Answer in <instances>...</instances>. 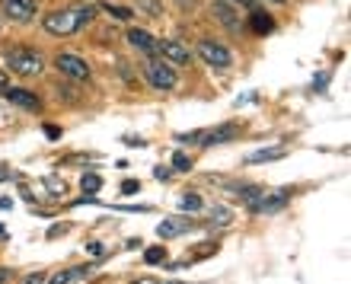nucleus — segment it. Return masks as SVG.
Wrapping results in <instances>:
<instances>
[{
  "instance_id": "nucleus-15",
  "label": "nucleus",
  "mask_w": 351,
  "mask_h": 284,
  "mask_svg": "<svg viewBox=\"0 0 351 284\" xmlns=\"http://www.w3.org/2000/svg\"><path fill=\"white\" fill-rule=\"evenodd\" d=\"M99 10H102V13H109V16H115V19H131V16H134V10L115 7V3H109V0H106V3H99Z\"/></svg>"
},
{
  "instance_id": "nucleus-5",
  "label": "nucleus",
  "mask_w": 351,
  "mask_h": 284,
  "mask_svg": "<svg viewBox=\"0 0 351 284\" xmlns=\"http://www.w3.org/2000/svg\"><path fill=\"white\" fill-rule=\"evenodd\" d=\"M55 67L64 73V77H71V80H86V77H90V64L77 55H58Z\"/></svg>"
},
{
  "instance_id": "nucleus-16",
  "label": "nucleus",
  "mask_w": 351,
  "mask_h": 284,
  "mask_svg": "<svg viewBox=\"0 0 351 284\" xmlns=\"http://www.w3.org/2000/svg\"><path fill=\"white\" fill-rule=\"evenodd\" d=\"M179 208H182V211H202V198H198L195 192H189V195L179 198Z\"/></svg>"
},
{
  "instance_id": "nucleus-23",
  "label": "nucleus",
  "mask_w": 351,
  "mask_h": 284,
  "mask_svg": "<svg viewBox=\"0 0 351 284\" xmlns=\"http://www.w3.org/2000/svg\"><path fill=\"white\" fill-rule=\"evenodd\" d=\"M154 176H157V179H169V169H167V166H157V169H154Z\"/></svg>"
},
{
  "instance_id": "nucleus-17",
  "label": "nucleus",
  "mask_w": 351,
  "mask_h": 284,
  "mask_svg": "<svg viewBox=\"0 0 351 284\" xmlns=\"http://www.w3.org/2000/svg\"><path fill=\"white\" fill-rule=\"evenodd\" d=\"M99 185H102V179L96 173H86L84 179H80V189H84L86 195H93V192H99Z\"/></svg>"
},
{
  "instance_id": "nucleus-13",
  "label": "nucleus",
  "mask_w": 351,
  "mask_h": 284,
  "mask_svg": "<svg viewBox=\"0 0 351 284\" xmlns=\"http://www.w3.org/2000/svg\"><path fill=\"white\" fill-rule=\"evenodd\" d=\"M86 275V268L84 265H77V268H67V272H61V275H55L48 284H74V281H80V278Z\"/></svg>"
},
{
  "instance_id": "nucleus-3",
  "label": "nucleus",
  "mask_w": 351,
  "mask_h": 284,
  "mask_svg": "<svg viewBox=\"0 0 351 284\" xmlns=\"http://www.w3.org/2000/svg\"><path fill=\"white\" fill-rule=\"evenodd\" d=\"M144 73H147L150 86H157V90H176V71L167 64V61H150L144 64Z\"/></svg>"
},
{
  "instance_id": "nucleus-20",
  "label": "nucleus",
  "mask_w": 351,
  "mask_h": 284,
  "mask_svg": "<svg viewBox=\"0 0 351 284\" xmlns=\"http://www.w3.org/2000/svg\"><path fill=\"white\" fill-rule=\"evenodd\" d=\"M173 166H176V169H179V173H185V169L192 166V160H189V156H185V154H176V156H173Z\"/></svg>"
},
{
  "instance_id": "nucleus-21",
  "label": "nucleus",
  "mask_w": 351,
  "mask_h": 284,
  "mask_svg": "<svg viewBox=\"0 0 351 284\" xmlns=\"http://www.w3.org/2000/svg\"><path fill=\"white\" fill-rule=\"evenodd\" d=\"M214 217H217V224H230V211L227 208H214Z\"/></svg>"
},
{
  "instance_id": "nucleus-11",
  "label": "nucleus",
  "mask_w": 351,
  "mask_h": 284,
  "mask_svg": "<svg viewBox=\"0 0 351 284\" xmlns=\"http://www.w3.org/2000/svg\"><path fill=\"white\" fill-rule=\"evenodd\" d=\"M128 42L134 48H141V51H157V38L144 32V29H128Z\"/></svg>"
},
{
  "instance_id": "nucleus-10",
  "label": "nucleus",
  "mask_w": 351,
  "mask_h": 284,
  "mask_svg": "<svg viewBox=\"0 0 351 284\" xmlns=\"http://www.w3.org/2000/svg\"><path fill=\"white\" fill-rule=\"evenodd\" d=\"M237 134V125H223V128H214V131H204L202 134V147H211V144H223Z\"/></svg>"
},
{
  "instance_id": "nucleus-14",
  "label": "nucleus",
  "mask_w": 351,
  "mask_h": 284,
  "mask_svg": "<svg viewBox=\"0 0 351 284\" xmlns=\"http://www.w3.org/2000/svg\"><path fill=\"white\" fill-rule=\"evenodd\" d=\"M252 29H256V32H271V29H275V23H271V16H268V13H259V10H256V13H252Z\"/></svg>"
},
{
  "instance_id": "nucleus-25",
  "label": "nucleus",
  "mask_w": 351,
  "mask_h": 284,
  "mask_svg": "<svg viewBox=\"0 0 351 284\" xmlns=\"http://www.w3.org/2000/svg\"><path fill=\"white\" fill-rule=\"evenodd\" d=\"M23 284H42V275H32V278H26Z\"/></svg>"
},
{
  "instance_id": "nucleus-8",
  "label": "nucleus",
  "mask_w": 351,
  "mask_h": 284,
  "mask_svg": "<svg viewBox=\"0 0 351 284\" xmlns=\"http://www.w3.org/2000/svg\"><path fill=\"white\" fill-rule=\"evenodd\" d=\"M189 227H192V220H185V217H167V220H160L157 237L160 239H173V237H179V233H185Z\"/></svg>"
},
{
  "instance_id": "nucleus-26",
  "label": "nucleus",
  "mask_w": 351,
  "mask_h": 284,
  "mask_svg": "<svg viewBox=\"0 0 351 284\" xmlns=\"http://www.w3.org/2000/svg\"><path fill=\"white\" fill-rule=\"evenodd\" d=\"M0 179H10V166H0Z\"/></svg>"
},
{
  "instance_id": "nucleus-12",
  "label": "nucleus",
  "mask_w": 351,
  "mask_h": 284,
  "mask_svg": "<svg viewBox=\"0 0 351 284\" xmlns=\"http://www.w3.org/2000/svg\"><path fill=\"white\" fill-rule=\"evenodd\" d=\"M287 150L285 147H268V150H256V154L246 156V163H268V160H281Z\"/></svg>"
},
{
  "instance_id": "nucleus-22",
  "label": "nucleus",
  "mask_w": 351,
  "mask_h": 284,
  "mask_svg": "<svg viewBox=\"0 0 351 284\" xmlns=\"http://www.w3.org/2000/svg\"><path fill=\"white\" fill-rule=\"evenodd\" d=\"M138 189H141V185H138V182H131V179H128V182H125V185H121V192H125V195L138 192Z\"/></svg>"
},
{
  "instance_id": "nucleus-2",
  "label": "nucleus",
  "mask_w": 351,
  "mask_h": 284,
  "mask_svg": "<svg viewBox=\"0 0 351 284\" xmlns=\"http://www.w3.org/2000/svg\"><path fill=\"white\" fill-rule=\"evenodd\" d=\"M7 67L13 73H19V77H36L42 71V55L29 51V48H13L7 55Z\"/></svg>"
},
{
  "instance_id": "nucleus-18",
  "label": "nucleus",
  "mask_w": 351,
  "mask_h": 284,
  "mask_svg": "<svg viewBox=\"0 0 351 284\" xmlns=\"http://www.w3.org/2000/svg\"><path fill=\"white\" fill-rule=\"evenodd\" d=\"M217 13H221V19H223V26H227V29H237V26H240V19L233 16V10L227 7V3H217Z\"/></svg>"
},
{
  "instance_id": "nucleus-6",
  "label": "nucleus",
  "mask_w": 351,
  "mask_h": 284,
  "mask_svg": "<svg viewBox=\"0 0 351 284\" xmlns=\"http://www.w3.org/2000/svg\"><path fill=\"white\" fill-rule=\"evenodd\" d=\"M157 51L167 58V61H173V64H189V61H192L189 48H185L182 42H173V38H157Z\"/></svg>"
},
{
  "instance_id": "nucleus-4",
  "label": "nucleus",
  "mask_w": 351,
  "mask_h": 284,
  "mask_svg": "<svg viewBox=\"0 0 351 284\" xmlns=\"http://www.w3.org/2000/svg\"><path fill=\"white\" fill-rule=\"evenodd\" d=\"M198 55H202L204 64H211V67H230V51L223 45H217V42H211V38L198 42Z\"/></svg>"
},
{
  "instance_id": "nucleus-29",
  "label": "nucleus",
  "mask_w": 351,
  "mask_h": 284,
  "mask_svg": "<svg viewBox=\"0 0 351 284\" xmlns=\"http://www.w3.org/2000/svg\"><path fill=\"white\" fill-rule=\"evenodd\" d=\"M240 3H246V7H252V0H240Z\"/></svg>"
},
{
  "instance_id": "nucleus-28",
  "label": "nucleus",
  "mask_w": 351,
  "mask_h": 284,
  "mask_svg": "<svg viewBox=\"0 0 351 284\" xmlns=\"http://www.w3.org/2000/svg\"><path fill=\"white\" fill-rule=\"evenodd\" d=\"M134 284H160V281H150V278H141V281H134Z\"/></svg>"
},
{
  "instance_id": "nucleus-1",
  "label": "nucleus",
  "mask_w": 351,
  "mask_h": 284,
  "mask_svg": "<svg viewBox=\"0 0 351 284\" xmlns=\"http://www.w3.org/2000/svg\"><path fill=\"white\" fill-rule=\"evenodd\" d=\"M93 16H96L93 7L51 10V13L42 19V26H45V32H51V36H74V32H80V26L93 23Z\"/></svg>"
},
{
  "instance_id": "nucleus-19",
  "label": "nucleus",
  "mask_w": 351,
  "mask_h": 284,
  "mask_svg": "<svg viewBox=\"0 0 351 284\" xmlns=\"http://www.w3.org/2000/svg\"><path fill=\"white\" fill-rule=\"evenodd\" d=\"M144 259H147L150 265H157V262H163V259H167V249H163V246H154V249H147V252H144Z\"/></svg>"
},
{
  "instance_id": "nucleus-31",
  "label": "nucleus",
  "mask_w": 351,
  "mask_h": 284,
  "mask_svg": "<svg viewBox=\"0 0 351 284\" xmlns=\"http://www.w3.org/2000/svg\"><path fill=\"white\" fill-rule=\"evenodd\" d=\"M271 3H285V0H271Z\"/></svg>"
},
{
  "instance_id": "nucleus-30",
  "label": "nucleus",
  "mask_w": 351,
  "mask_h": 284,
  "mask_svg": "<svg viewBox=\"0 0 351 284\" xmlns=\"http://www.w3.org/2000/svg\"><path fill=\"white\" fill-rule=\"evenodd\" d=\"M0 237H7V230H3V227H0Z\"/></svg>"
},
{
  "instance_id": "nucleus-7",
  "label": "nucleus",
  "mask_w": 351,
  "mask_h": 284,
  "mask_svg": "<svg viewBox=\"0 0 351 284\" xmlns=\"http://www.w3.org/2000/svg\"><path fill=\"white\" fill-rule=\"evenodd\" d=\"M3 13L16 23H26L36 16V0H3Z\"/></svg>"
},
{
  "instance_id": "nucleus-24",
  "label": "nucleus",
  "mask_w": 351,
  "mask_h": 284,
  "mask_svg": "<svg viewBox=\"0 0 351 284\" xmlns=\"http://www.w3.org/2000/svg\"><path fill=\"white\" fill-rule=\"evenodd\" d=\"M7 90V71H0V93Z\"/></svg>"
},
{
  "instance_id": "nucleus-27",
  "label": "nucleus",
  "mask_w": 351,
  "mask_h": 284,
  "mask_svg": "<svg viewBox=\"0 0 351 284\" xmlns=\"http://www.w3.org/2000/svg\"><path fill=\"white\" fill-rule=\"evenodd\" d=\"M7 278H10V272H7V268H0V284L7 281Z\"/></svg>"
},
{
  "instance_id": "nucleus-9",
  "label": "nucleus",
  "mask_w": 351,
  "mask_h": 284,
  "mask_svg": "<svg viewBox=\"0 0 351 284\" xmlns=\"http://www.w3.org/2000/svg\"><path fill=\"white\" fill-rule=\"evenodd\" d=\"M7 99H10V102H16V106H23V109H32V112L42 109V99H38L36 93L19 90V86H16V90H10V86H7Z\"/></svg>"
}]
</instances>
